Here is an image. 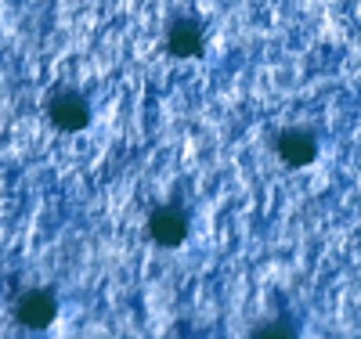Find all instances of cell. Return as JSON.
<instances>
[{"instance_id":"cell-3","label":"cell","mask_w":361,"mask_h":339,"mask_svg":"<svg viewBox=\"0 0 361 339\" xmlns=\"http://www.w3.org/2000/svg\"><path fill=\"white\" fill-rule=\"evenodd\" d=\"M275 152L286 166L304 170L318 159V137H314V130H304V127H286L275 137Z\"/></svg>"},{"instance_id":"cell-1","label":"cell","mask_w":361,"mask_h":339,"mask_svg":"<svg viewBox=\"0 0 361 339\" xmlns=\"http://www.w3.org/2000/svg\"><path fill=\"white\" fill-rule=\"evenodd\" d=\"M90 101L80 94V90L66 87V90H58V94H51L47 101V119L54 123L58 130H66V134H80L90 127Z\"/></svg>"},{"instance_id":"cell-2","label":"cell","mask_w":361,"mask_h":339,"mask_svg":"<svg viewBox=\"0 0 361 339\" xmlns=\"http://www.w3.org/2000/svg\"><path fill=\"white\" fill-rule=\"evenodd\" d=\"M148 238L156 245H163V249H177V245L188 238V213L173 202L156 206L148 213Z\"/></svg>"},{"instance_id":"cell-4","label":"cell","mask_w":361,"mask_h":339,"mask_svg":"<svg viewBox=\"0 0 361 339\" xmlns=\"http://www.w3.org/2000/svg\"><path fill=\"white\" fill-rule=\"evenodd\" d=\"M15 318H18V325L33 328V332L47 328L58 318V296L51 289H29V292H22L18 303H15Z\"/></svg>"},{"instance_id":"cell-5","label":"cell","mask_w":361,"mask_h":339,"mask_svg":"<svg viewBox=\"0 0 361 339\" xmlns=\"http://www.w3.org/2000/svg\"><path fill=\"white\" fill-rule=\"evenodd\" d=\"M166 51L173 58H202L206 51V33H202V22L180 15L166 25Z\"/></svg>"},{"instance_id":"cell-6","label":"cell","mask_w":361,"mask_h":339,"mask_svg":"<svg viewBox=\"0 0 361 339\" xmlns=\"http://www.w3.org/2000/svg\"><path fill=\"white\" fill-rule=\"evenodd\" d=\"M253 339H296V332H293L289 325H282V321H271V325L257 328Z\"/></svg>"}]
</instances>
